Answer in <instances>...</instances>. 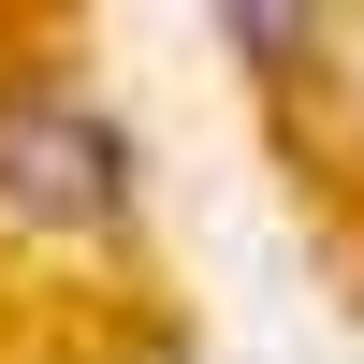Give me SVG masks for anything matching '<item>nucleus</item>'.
<instances>
[{
    "instance_id": "2",
    "label": "nucleus",
    "mask_w": 364,
    "mask_h": 364,
    "mask_svg": "<svg viewBox=\"0 0 364 364\" xmlns=\"http://www.w3.org/2000/svg\"><path fill=\"white\" fill-rule=\"evenodd\" d=\"M117 364H190V350H161V336H132V350H117Z\"/></svg>"
},
{
    "instance_id": "1",
    "label": "nucleus",
    "mask_w": 364,
    "mask_h": 364,
    "mask_svg": "<svg viewBox=\"0 0 364 364\" xmlns=\"http://www.w3.org/2000/svg\"><path fill=\"white\" fill-rule=\"evenodd\" d=\"M0 219L73 248V233L132 219V161H117V117L73 73H0Z\"/></svg>"
}]
</instances>
